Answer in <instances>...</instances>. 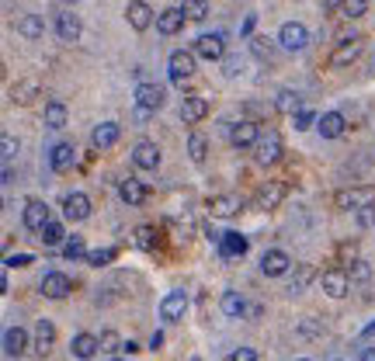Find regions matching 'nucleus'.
Masks as SVG:
<instances>
[{"label": "nucleus", "mask_w": 375, "mask_h": 361, "mask_svg": "<svg viewBox=\"0 0 375 361\" xmlns=\"http://www.w3.org/2000/svg\"><path fill=\"white\" fill-rule=\"evenodd\" d=\"M361 337H375V323H369V327L361 330Z\"/></svg>", "instance_id": "obj_58"}, {"label": "nucleus", "mask_w": 375, "mask_h": 361, "mask_svg": "<svg viewBox=\"0 0 375 361\" xmlns=\"http://www.w3.org/2000/svg\"><path fill=\"white\" fill-rule=\"evenodd\" d=\"M181 11L191 21H202V18H209V0H181Z\"/></svg>", "instance_id": "obj_37"}, {"label": "nucleus", "mask_w": 375, "mask_h": 361, "mask_svg": "<svg viewBox=\"0 0 375 361\" xmlns=\"http://www.w3.org/2000/svg\"><path fill=\"white\" fill-rule=\"evenodd\" d=\"M257 139H261V129H257V122H254V118H240V122L230 129V143H233L237 150L257 146Z\"/></svg>", "instance_id": "obj_5"}, {"label": "nucleus", "mask_w": 375, "mask_h": 361, "mask_svg": "<svg viewBox=\"0 0 375 361\" xmlns=\"http://www.w3.org/2000/svg\"><path fill=\"white\" fill-rule=\"evenodd\" d=\"M278 156H282V136L271 129L257 139V163H261V167H271V163H278Z\"/></svg>", "instance_id": "obj_8"}, {"label": "nucleus", "mask_w": 375, "mask_h": 361, "mask_svg": "<svg viewBox=\"0 0 375 361\" xmlns=\"http://www.w3.org/2000/svg\"><path fill=\"white\" fill-rule=\"evenodd\" d=\"M285 191H289V188H285L282 180H268V184L254 195V208H264V212L278 208L282 202H285Z\"/></svg>", "instance_id": "obj_6"}, {"label": "nucleus", "mask_w": 375, "mask_h": 361, "mask_svg": "<svg viewBox=\"0 0 375 361\" xmlns=\"http://www.w3.org/2000/svg\"><path fill=\"white\" fill-rule=\"evenodd\" d=\"M63 215H66L70 223H83V219L91 215V198H87L83 191H70V195L63 198Z\"/></svg>", "instance_id": "obj_10"}, {"label": "nucleus", "mask_w": 375, "mask_h": 361, "mask_svg": "<svg viewBox=\"0 0 375 361\" xmlns=\"http://www.w3.org/2000/svg\"><path fill=\"white\" fill-rule=\"evenodd\" d=\"M31 254H11V258L4 260V268H28V264H31Z\"/></svg>", "instance_id": "obj_49"}, {"label": "nucleus", "mask_w": 375, "mask_h": 361, "mask_svg": "<svg viewBox=\"0 0 375 361\" xmlns=\"http://www.w3.org/2000/svg\"><path fill=\"white\" fill-rule=\"evenodd\" d=\"M160 344H163V334H160V330H157V334L150 337V347H153V351H157V347H160Z\"/></svg>", "instance_id": "obj_56"}, {"label": "nucleus", "mask_w": 375, "mask_h": 361, "mask_svg": "<svg viewBox=\"0 0 375 361\" xmlns=\"http://www.w3.org/2000/svg\"><path fill=\"white\" fill-rule=\"evenodd\" d=\"M4 351H7L11 358H25V351H28L25 327H7V334H4Z\"/></svg>", "instance_id": "obj_22"}, {"label": "nucleus", "mask_w": 375, "mask_h": 361, "mask_svg": "<svg viewBox=\"0 0 375 361\" xmlns=\"http://www.w3.org/2000/svg\"><path fill=\"white\" fill-rule=\"evenodd\" d=\"M167 70H170V80L178 83V87H185V80L195 73V52H170V59H167Z\"/></svg>", "instance_id": "obj_3"}, {"label": "nucleus", "mask_w": 375, "mask_h": 361, "mask_svg": "<svg viewBox=\"0 0 375 361\" xmlns=\"http://www.w3.org/2000/svg\"><path fill=\"white\" fill-rule=\"evenodd\" d=\"M295 334L302 337V340H313V337H323V323L317 320V316H306L302 323H299V330Z\"/></svg>", "instance_id": "obj_39"}, {"label": "nucleus", "mask_w": 375, "mask_h": 361, "mask_svg": "<svg viewBox=\"0 0 375 361\" xmlns=\"http://www.w3.org/2000/svg\"><path fill=\"white\" fill-rule=\"evenodd\" d=\"M70 351H73V358H94L98 351H101V337H94V334H77L73 337V344H70Z\"/></svg>", "instance_id": "obj_26"}, {"label": "nucleus", "mask_w": 375, "mask_h": 361, "mask_svg": "<svg viewBox=\"0 0 375 361\" xmlns=\"http://www.w3.org/2000/svg\"><path fill=\"white\" fill-rule=\"evenodd\" d=\"M81 31H83V25L77 14H70V11H66V14H56V35H59L63 42H77Z\"/></svg>", "instance_id": "obj_23"}, {"label": "nucleus", "mask_w": 375, "mask_h": 361, "mask_svg": "<svg viewBox=\"0 0 375 361\" xmlns=\"http://www.w3.org/2000/svg\"><path fill=\"white\" fill-rule=\"evenodd\" d=\"M344 7V0H323V11L327 14H334V11H341Z\"/></svg>", "instance_id": "obj_53"}, {"label": "nucleus", "mask_w": 375, "mask_h": 361, "mask_svg": "<svg viewBox=\"0 0 375 361\" xmlns=\"http://www.w3.org/2000/svg\"><path fill=\"white\" fill-rule=\"evenodd\" d=\"M250 49H254V56H257V59H274V42H271V39H264V35L250 39Z\"/></svg>", "instance_id": "obj_41"}, {"label": "nucleus", "mask_w": 375, "mask_h": 361, "mask_svg": "<svg viewBox=\"0 0 375 361\" xmlns=\"http://www.w3.org/2000/svg\"><path fill=\"white\" fill-rule=\"evenodd\" d=\"M195 56H202V59H209V63L222 59V56H226L222 35H219V31H212V35H198V39H195Z\"/></svg>", "instance_id": "obj_7"}, {"label": "nucleus", "mask_w": 375, "mask_h": 361, "mask_svg": "<svg viewBox=\"0 0 375 361\" xmlns=\"http://www.w3.org/2000/svg\"><path fill=\"white\" fill-rule=\"evenodd\" d=\"M135 108L160 111L163 108V87L160 83H139V87H135Z\"/></svg>", "instance_id": "obj_12"}, {"label": "nucleus", "mask_w": 375, "mask_h": 361, "mask_svg": "<svg viewBox=\"0 0 375 361\" xmlns=\"http://www.w3.org/2000/svg\"><path fill=\"white\" fill-rule=\"evenodd\" d=\"M14 150H18L14 136H7V132H4V136H0V153H4V160H11V156H14Z\"/></svg>", "instance_id": "obj_48"}, {"label": "nucleus", "mask_w": 375, "mask_h": 361, "mask_svg": "<svg viewBox=\"0 0 375 361\" xmlns=\"http://www.w3.org/2000/svg\"><path fill=\"white\" fill-rule=\"evenodd\" d=\"M14 361H28V358H14Z\"/></svg>", "instance_id": "obj_59"}, {"label": "nucleus", "mask_w": 375, "mask_h": 361, "mask_svg": "<svg viewBox=\"0 0 375 361\" xmlns=\"http://www.w3.org/2000/svg\"><path fill=\"white\" fill-rule=\"evenodd\" d=\"M361 361H375V347H365V351H361Z\"/></svg>", "instance_id": "obj_57"}, {"label": "nucleus", "mask_w": 375, "mask_h": 361, "mask_svg": "<svg viewBox=\"0 0 375 361\" xmlns=\"http://www.w3.org/2000/svg\"><path fill=\"white\" fill-rule=\"evenodd\" d=\"M222 312H226V316H233V320L247 312V302H243L240 292H226V295H222Z\"/></svg>", "instance_id": "obj_34"}, {"label": "nucleus", "mask_w": 375, "mask_h": 361, "mask_svg": "<svg viewBox=\"0 0 375 361\" xmlns=\"http://www.w3.org/2000/svg\"><path fill=\"white\" fill-rule=\"evenodd\" d=\"M247 236H240V233H222V243H219V254L222 258H243L247 254Z\"/></svg>", "instance_id": "obj_28"}, {"label": "nucleus", "mask_w": 375, "mask_h": 361, "mask_svg": "<svg viewBox=\"0 0 375 361\" xmlns=\"http://www.w3.org/2000/svg\"><path fill=\"white\" fill-rule=\"evenodd\" d=\"M205 115H209V101H205V98L191 94V98H185V101H181V122H185V126H195V122H202Z\"/></svg>", "instance_id": "obj_21"}, {"label": "nucleus", "mask_w": 375, "mask_h": 361, "mask_svg": "<svg viewBox=\"0 0 375 361\" xmlns=\"http://www.w3.org/2000/svg\"><path fill=\"white\" fill-rule=\"evenodd\" d=\"M115 258H118L115 247H101V250H91V254H87V264H91V268H105V264H111Z\"/></svg>", "instance_id": "obj_40"}, {"label": "nucleus", "mask_w": 375, "mask_h": 361, "mask_svg": "<svg viewBox=\"0 0 375 361\" xmlns=\"http://www.w3.org/2000/svg\"><path fill=\"white\" fill-rule=\"evenodd\" d=\"M135 243H139L143 250H153V247H157V230H153V226H135Z\"/></svg>", "instance_id": "obj_42"}, {"label": "nucleus", "mask_w": 375, "mask_h": 361, "mask_svg": "<svg viewBox=\"0 0 375 361\" xmlns=\"http://www.w3.org/2000/svg\"><path fill=\"white\" fill-rule=\"evenodd\" d=\"M133 163L139 167V171H157V167H160V146H157V143H150V139L135 143Z\"/></svg>", "instance_id": "obj_9"}, {"label": "nucleus", "mask_w": 375, "mask_h": 361, "mask_svg": "<svg viewBox=\"0 0 375 361\" xmlns=\"http://www.w3.org/2000/svg\"><path fill=\"white\" fill-rule=\"evenodd\" d=\"M348 18H361V14H369V0H344V7H341Z\"/></svg>", "instance_id": "obj_46"}, {"label": "nucleus", "mask_w": 375, "mask_h": 361, "mask_svg": "<svg viewBox=\"0 0 375 361\" xmlns=\"http://www.w3.org/2000/svg\"><path fill=\"white\" fill-rule=\"evenodd\" d=\"M125 18H129V25H133L135 31H146V28L153 25V7H150L146 0H129Z\"/></svg>", "instance_id": "obj_16"}, {"label": "nucleus", "mask_w": 375, "mask_h": 361, "mask_svg": "<svg viewBox=\"0 0 375 361\" xmlns=\"http://www.w3.org/2000/svg\"><path fill=\"white\" fill-rule=\"evenodd\" d=\"M35 98H38V83H35V80H21V83H14V87H11V101L21 104V108L31 104Z\"/></svg>", "instance_id": "obj_30"}, {"label": "nucleus", "mask_w": 375, "mask_h": 361, "mask_svg": "<svg viewBox=\"0 0 375 361\" xmlns=\"http://www.w3.org/2000/svg\"><path fill=\"white\" fill-rule=\"evenodd\" d=\"M361 56V39H351L344 46H337V52L330 56V66H351Z\"/></svg>", "instance_id": "obj_29"}, {"label": "nucleus", "mask_w": 375, "mask_h": 361, "mask_svg": "<svg viewBox=\"0 0 375 361\" xmlns=\"http://www.w3.org/2000/svg\"><path fill=\"white\" fill-rule=\"evenodd\" d=\"M42 31H46V25H42V18L38 14H25L21 21H18V35H25V39H42Z\"/></svg>", "instance_id": "obj_31"}, {"label": "nucleus", "mask_w": 375, "mask_h": 361, "mask_svg": "<svg viewBox=\"0 0 375 361\" xmlns=\"http://www.w3.org/2000/svg\"><path fill=\"white\" fill-rule=\"evenodd\" d=\"M278 111H285V115H295V111H302V104H299V94L295 91H282L278 94V101H274Z\"/></svg>", "instance_id": "obj_38"}, {"label": "nucleus", "mask_w": 375, "mask_h": 361, "mask_svg": "<svg viewBox=\"0 0 375 361\" xmlns=\"http://www.w3.org/2000/svg\"><path fill=\"white\" fill-rule=\"evenodd\" d=\"M122 347H125V340L115 334V330H105V334H101V351H105V355H115V351H122Z\"/></svg>", "instance_id": "obj_43"}, {"label": "nucleus", "mask_w": 375, "mask_h": 361, "mask_svg": "<svg viewBox=\"0 0 375 361\" xmlns=\"http://www.w3.org/2000/svg\"><path fill=\"white\" fill-rule=\"evenodd\" d=\"M348 278L351 282H369V278H372V268H369L365 260H354L348 268Z\"/></svg>", "instance_id": "obj_44"}, {"label": "nucleus", "mask_w": 375, "mask_h": 361, "mask_svg": "<svg viewBox=\"0 0 375 361\" xmlns=\"http://www.w3.org/2000/svg\"><path fill=\"white\" fill-rule=\"evenodd\" d=\"M73 163H77V150H73V143H59V146H53V153H49V167H53L56 174H66Z\"/></svg>", "instance_id": "obj_20"}, {"label": "nucleus", "mask_w": 375, "mask_h": 361, "mask_svg": "<svg viewBox=\"0 0 375 361\" xmlns=\"http://www.w3.org/2000/svg\"><path fill=\"white\" fill-rule=\"evenodd\" d=\"M337 254H341V260H344V264H354V243H341V250H337Z\"/></svg>", "instance_id": "obj_52"}, {"label": "nucleus", "mask_w": 375, "mask_h": 361, "mask_svg": "<svg viewBox=\"0 0 375 361\" xmlns=\"http://www.w3.org/2000/svg\"><path fill=\"white\" fill-rule=\"evenodd\" d=\"M254 25H257V18H254V14H247V21H243V35H250Z\"/></svg>", "instance_id": "obj_55"}, {"label": "nucleus", "mask_w": 375, "mask_h": 361, "mask_svg": "<svg viewBox=\"0 0 375 361\" xmlns=\"http://www.w3.org/2000/svg\"><path fill=\"white\" fill-rule=\"evenodd\" d=\"M115 361H118V358H115Z\"/></svg>", "instance_id": "obj_62"}, {"label": "nucleus", "mask_w": 375, "mask_h": 361, "mask_svg": "<svg viewBox=\"0 0 375 361\" xmlns=\"http://www.w3.org/2000/svg\"><path fill=\"white\" fill-rule=\"evenodd\" d=\"M313 282V268L309 264H299V275H295L292 282V292H306V285Z\"/></svg>", "instance_id": "obj_45"}, {"label": "nucleus", "mask_w": 375, "mask_h": 361, "mask_svg": "<svg viewBox=\"0 0 375 361\" xmlns=\"http://www.w3.org/2000/svg\"><path fill=\"white\" fill-rule=\"evenodd\" d=\"M63 258L66 260L87 258V243H83V236H66V243H63Z\"/></svg>", "instance_id": "obj_36"}, {"label": "nucleus", "mask_w": 375, "mask_h": 361, "mask_svg": "<svg viewBox=\"0 0 375 361\" xmlns=\"http://www.w3.org/2000/svg\"><path fill=\"white\" fill-rule=\"evenodd\" d=\"M334 205L341 212H361V208L375 205V188H344L334 195Z\"/></svg>", "instance_id": "obj_1"}, {"label": "nucleus", "mask_w": 375, "mask_h": 361, "mask_svg": "<svg viewBox=\"0 0 375 361\" xmlns=\"http://www.w3.org/2000/svg\"><path fill=\"white\" fill-rule=\"evenodd\" d=\"M188 153L195 163H205V153H209V139L202 136V132H191V139H188Z\"/></svg>", "instance_id": "obj_33"}, {"label": "nucleus", "mask_w": 375, "mask_h": 361, "mask_svg": "<svg viewBox=\"0 0 375 361\" xmlns=\"http://www.w3.org/2000/svg\"><path fill=\"white\" fill-rule=\"evenodd\" d=\"M118 195H122V202H125L129 208H135V205H143V202L150 198V188H146L143 180L125 178L122 184H118Z\"/></svg>", "instance_id": "obj_17"}, {"label": "nucleus", "mask_w": 375, "mask_h": 361, "mask_svg": "<svg viewBox=\"0 0 375 361\" xmlns=\"http://www.w3.org/2000/svg\"><path fill=\"white\" fill-rule=\"evenodd\" d=\"M49 223H53L49 205H46V202H38V198H31V202L25 205V226H28V230H35V233H42Z\"/></svg>", "instance_id": "obj_14"}, {"label": "nucleus", "mask_w": 375, "mask_h": 361, "mask_svg": "<svg viewBox=\"0 0 375 361\" xmlns=\"http://www.w3.org/2000/svg\"><path fill=\"white\" fill-rule=\"evenodd\" d=\"M292 122H295V129L302 132V129H309V126L317 122V115H313L309 108H302V111H295V115H292Z\"/></svg>", "instance_id": "obj_47"}, {"label": "nucleus", "mask_w": 375, "mask_h": 361, "mask_svg": "<svg viewBox=\"0 0 375 361\" xmlns=\"http://www.w3.org/2000/svg\"><path fill=\"white\" fill-rule=\"evenodd\" d=\"M118 136H122V126H118V122H101L98 129L91 132V146H94V150H111V146L118 143Z\"/></svg>", "instance_id": "obj_18"}, {"label": "nucleus", "mask_w": 375, "mask_h": 361, "mask_svg": "<svg viewBox=\"0 0 375 361\" xmlns=\"http://www.w3.org/2000/svg\"><path fill=\"white\" fill-rule=\"evenodd\" d=\"M209 212L215 219H233L240 212V198L237 195H215V198H209Z\"/></svg>", "instance_id": "obj_25"}, {"label": "nucleus", "mask_w": 375, "mask_h": 361, "mask_svg": "<svg viewBox=\"0 0 375 361\" xmlns=\"http://www.w3.org/2000/svg\"><path fill=\"white\" fill-rule=\"evenodd\" d=\"M320 285H323V292H327L330 299H344V295H348L351 278H348L344 268H327V271L320 275Z\"/></svg>", "instance_id": "obj_4"}, {"label": "nucleus", "mask_w": 375, "mask_h": 361, "mask_svg": "<svg viewBox=\"0 0 375 361\" xmlns=\"http://www.w3.org/2000/svg\"><path fill=\"white\" fill-rule=\"evenodd\" d=\"M289 268H292V260H289L285 250H264V258H261V271H264L268 278H282Z\"/></svg>", "instance_id": "obj_19"}, {"label": "nucleus", "mask_w": 375, "mask_h": 361, "mask_svg": "<svg viewBox=\"0 0 375 361\" xmlns=\"http://www.w3.org/2000/svg\"><path fill=\"white\" fill-rule=\"evenodd\" d=\"M73 292V282H70V275H63V271H49L46 278H42V295L46 299H66Z\"/></svg>", "instance_id": "obj_11"}, {"label": "nucleus", "mask_w": 375, "mask_h": 361, "mask_svg": "<svg viewBox=\"0 0 375 361\" xmlns=\"http://www.w3.org/2000/svg\"><path fill=\"white\" fill-rule=\"evenodd\" d=\"M299 361H306V358H299Z\"/></svg>", "instance_id": "obj_61"}, {"label": "nucleus", "mask_w": 375, "mask_h": 361, "mask_svg": "<svg viewBox=\"0 0 375 361\" xmlns=\"http://www.w3.org/2000/svg\"><path fill=\"white\" fill-rule=\"evenodd\" d=\"M38 240H42V243H46V247H59V243H66V233H63V223H49V226H46V230L38 233Z\"/></svg>", "instance_id": "obj_35"}, {"label": "nucleus", "mask_w": 375, "mask_h": 361, "mask_svg": "<svg viewBox=\"0 0 375 361\" xmlns=\"http://www.w3.org/2000/svg\"><path fill=\"white\" fill-rule=\"evenodd\" d=\"M53 344H56L53 320H38V323H35V351H38V355H49Z\"/></svg>", "instance_id": "obj_27"}, {"label": "nucleus", "mask_w": 375, "mask_h": 361, "mask_svg": "<svg viewBox=\"0 0 375 361\" xmlns=\"http://www.w3.org/2000/svg\"><path fill=\"white\" fill-rule=\"evenodd\" d=\"M240 73V63L237 59H226V77H237Z\"/></svg>", "instance_id": "obj_54"}, {"label": "nucleus", "mask_w": 375, "mask_h": 361, "mask_svg": "<svg viewBox=\"0 0 375 361\" xmlns=\"http://www.w3.org/2000/svg\"><path fill=\"white\" fill-rule=\"evenodd\" d=\"M46 126H49V129H63V126H66V104L63 101L46 104Z\"/></svg>", "instance_id": "obj_32"}, {"label": "nucleus", "mask_w": 375, "mask_h": 361, "mask_svg": "<svg viewBox=\"0 0 375 361\" xmlns=\"http://www.w3.org/2000/svg\"><path fill=\"white\" fill-rule=\"evenodd\" d=\"M358 223H361V226H375V205L361 208V212H358Z\"/></svg>", "instance_id": "obj_51"}, {"label": "nucleus", "mask_w": 375, "mask_h": 361, "mask_svg": "<svg viewBox=\"0 0 375 361\" xmlns=\"http://www.w3.org/2000/svg\"><path fill=\"white\" fill-rule=\"evenodd\" d=\"M70 4H77V0H70Z\"/></svg>", "instance_id": "obj_60"}, {"label": "nucleus", "mask_w": 375, "mask_h": 361, "mask_svg": "<svg viewBox=\"0 0 375 361\" xmlns=\"http://www.w3.org/2000/svg\"><path fill=\"white\" fill-rule=\"evenodd\" d=\"M185 312H188V292H170V295L160 302V316L167 320V323L185 320Z\"/></svg>", "instance_id": "obj_15"}, {"label": "nucleus", "mask_w": 375, "mask_h": 361, "mask_svg": "<svg viewBox=\"0 0 375 361\" xmlns=\"http://www.w3.org/2000/svg\"><path fill=\"white\" fill-rule=\"evenodd\" d=\"M181 28H185V11L181 7H167V11L157 14V31L160 35H178Z\"/></svg>", "instance_id": "obj_24"}, {"label": "nucleus", "mask_w": 375, "mask_h": 361, "mask_svg": "<svg viewBox=\"0 0 375 361\" xmlns=\"http://www.w3.org/2000/svg\"><path fill=\"white\" fill-rule=\"evenodd\" d=\"M278 42H282V49L302 52L309 46V28L299 25V21H285V25L278 28Z\"/></svg>", "instance_id": "obj_2"}, {"label": "nucleus", "mask_w": 375, "mask_h": 361, "mask_svg": "<svg viewBox=\"0 0 375 361\" xmlns=\"http://www.w3.org/2000/svg\"><path fill=\"white\" fill-rule=\"evenodd\" d=\"M230 361H257V355H254V347H237L230 355Z\"/></svg>", "instance_id": "obj_50"}, {"label": "nucleus", "mask_w": 375, "mask_h": 361, "mask_svg": "<svg viewBox=\"0 0 375 361\" xmlns=\"http://www.w3.org/2000/svg\"><path fill=\"white\" fill-rule=\"evenodd\" d=\"M344 129H348V118L341 111H323L317 118V132L323 139H337V136H344Z\"/></svg>", "instance_id": "obj_13"}]
</instances>
